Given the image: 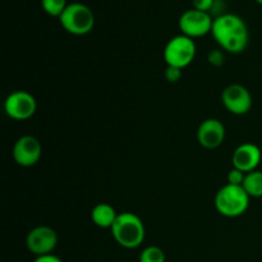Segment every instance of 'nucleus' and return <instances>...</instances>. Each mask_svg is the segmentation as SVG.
Listing matches in <instances>:
<instances>
[{"label":"nucleus","mask_w":262,"mask_h":262,"mask_svg":"<svg viewBox=\"0 0 262 262\" xmlns=\"http://www.w3.org/2000/svg\"><path fill=\"white\" fill-rule=\"evenodd\" d=\"M211 35L223 50L232 54L245 51L250 41L247 25L239 15L233 13H225L215 18Z\"/></svg>","instance_id":"nucleus-1"},{"label":"nucleus","mask_w":262,"mask_h":262,"mask_svg":"<svg viewBox=\"0 0 262 262\" xmlns=\"http://www.w3.org/2000/svg\"><path fill=\"white\" fill-rule=\"evenodd\" d=\"M110 230L118 245L128 250L140 247L145 241V224L140 216L133 212L118 214L117 220Z\"/></svg>","instance_id":"nucleus-2"},{"label":"nucleus","mask_w":262,"mask_h":262,"mask_svg":"<svg viewBox=\"0 0 262 262\" xmlns=\"http://www.w3.org/2000/svg\"><path fill=\"white\" fill-rule=\"evenodd\" d=\"M250 199L242 186L225 184L215 196V207L223 216L237 217L247 211Z\"/></svg>","instance_id":"nucleus-3"},{"label":"nucleus","mask_w":262,"mask_h":262,"mask_svg":"<svg viewBox=\"0 0 262 262\" xmlns=\"http://www.w3.org/2000/svg\"><path fill=\"white\" fill-rule=\"evenodd\" d=\"M60 25L67 32L76 36L87 35L95 26V14L90 7L82 3L68 4L59 17Z\"/></svg>","instance_id":"nucleus-4"},{"label":"nucleus","mask_w":262,"mask_h":262,"mask_svg":"<svg viewBox=\"0 0 262 262\" xmlns=\"http://www.w3.org/2000/svg\"><path fill=\"white\" fill-rule=\"evenodd\" d=\"M196 56V43L191 37L178 35L170 38L164 49V60L166 66L184 69Z\"/></svg>","instance_id":"nucleus-5"},{"label":"nucleus","mask_w":262,"mask_h":262,"mask_svg":"<svg viewBox=\"0 0 262 262\" xmlns=\"http://www.w3.org/2000/svg\"><path fill=\"white\" fill-rule=\"evenodd\" d=\"M214 19L210 13L201 12L194 8L186 10L179 18V30L182 35L187 37L196 38L211 33Z\"/></svg>","instance_id":"nucleus-6"},{"label":"nucleus","mask_w":262,"mask_h":262,"mask_svg":"<svg viewBox=\"0 0 262 262\" xmlns=\"http://www.w3.org/2000/svg\"><path fill=\"white\" fill-rule=\"evenodd\" d=\"M37 109L35 97L27 91H14L5 99L4 110L9 118L14 120H27Z\"/></svg>","instance_id":"nucleus-7"},{"label":"nucleus","mask_w":262,"mask_h":262,"mask_svg":"<svg viewBox=\"0 0 262 262\" xmlns=\"http://www.w3.org/2000/svg\"><path fill=\"white\" fill-rule=\"evenodd\" d=\"M58 245V234L55 230L46 225H40L31 230L26 238V246L33 255H50Z\"/></svg>","instance_id":"nucleus-8"},{"label":"nucleus","mask_w":262,"mask_h":262,"mask_svg":"<svg viewBox=\"0 0 262 262\" xmlns=\"http://www.w3.org/2000/svg\"><path fill=\"white\" fill-rule=\"evenodd\" d=\"M223 105L228 112L235 115H245L252 107V96L245 86L238 83L225 87L222 94Z\"/></svg>","instance_id":"nucleus-9"},{"label":"nucleus","mask_w":262,"mask_h":262,"mask_svg":"<svg viewBox=\"0 0 262 262\" xmlns=\"http://www.w3.org/2000/svg\"><path fill=\"white\" fill-rule=\"evenodd\" d=\"M42 154L40 141L33 136H22L18 138L13 147V158L15 163L25 168H30L38 163Z\"/></svg>","instance_id":"nucleus-10"},{"label":"nucleus","mask_w":262,"mask_h":262,"mask_svg":"<svg viewBox=\"0 0 262 262\" xmlns=\"http://www.w3.org/2000/svg\"><path fill=\"white\" fill-rule=\"evenodd\" d=\"M262 154L258 146L255 143L246 142L238 146L232 156L233 168L239 169L243 173H251L257 170L258 164L261 163Z\"/></svg>","instance_id":"nucleus-11"},{"label":"nucleus","mask_w":262,"mask_h":262,"mask_svg":"<svg viewBox=\"0 0 262 262\" xmlns=\"http://www.w3.org/2000/svg\"><path fill=\"white\" fill-rule=\"evenodd\" d=\"M197 140L205 148H217L225 140V127L220 120L210 118L200 124L197 130Z\"/></svg>","instance_id":"nucleus-12"},{"label":"nucleus","mask_w":262,"mask_h":262,"mask_svg":"<svg viewBox=\"0 0 262 262\" xmlns=\"http://www.w3.org/2000/svg\"><path fill=\"white\" fill-rule=\"evenodd\" d=\"M118 214L114 207L109 204H99L92 209L91 219L94 224L104 229H112L113 224L117 220Z\"/></svg>","instance_id":"nucleus-13"},{"label":"nucleus","mask_w":262,"mask_h":262,"mask_svg":"<svg viewBox=\"0 0 262 262\" xmlns=\"http://www.w3.org/2000/svg\"><path fill=\"white\" fill-rule=\"evenodd\" d=\"M242 187L250 197H262V171L253 170L246 174Z\"/></svg>","instance_id":"nucleus-14"},{"label":"nucleus","mask_w":262,"mask_h":262,"mask_svg":"<svg viewBox=\"0 0 262 262\" xmlns=\"http://www.w3.org/2000/svg\"><path fill=\"white\" fill-rule=\"evenodd\" d=\"M41 5L49 15L59 18L68 7V3L67 0H41Z\"/></svg>","instance_id":"nucleus-15"},{"label":"nucleus","mask_w":262,"mask_h":262,"mask_svg":"<svg viewBox=\"0 0 262 262\" xmlns=\"http://www.w3.org/2000/svg\"><path fill=\"white\" fill-rule=\"evenodd\" d=\"M140 262H165V253L160 247L150 246L141 252Z\"/></svg>","instance_id":"nucleus-16"},{"label":"nucleus","mask_w":262,"mask_h":262,"mask_svg":"<svg viewBox=\"0 0 262 262\" xmlns=\"http://www.w3.org/2000/svg\"><path fill=\"white\" fill-rule=\"evenodd\" d=\"M245 178L246 173H243L239 169L233 168L228 173V184H232V186H242L243 182H245Z\"/></svg>","instance_id":"nucleus-17"},{"label":"nucleus","mask_w":262,"mask_h":262,"mask_svg":"<svg viewBox=\"0 0 262 262\" xmlns=\"http://www.w3.org/2000/svg\"><path fill=\"white\" fill-rule=\"evenodd\" d=\"M182 71H183V69L168 66L166 67L164 76H165L166 81L168 82H170V83H176V82H178L179 79L182 78Z\"/></svg>","instance_id":"nucleus-18"},{"label":"nucleus","mask_w":262,"mask_h":262,"mask_svg":"<svg viewBox=\"0 0 262 262\" xmlns=\"http://www.w3.org/2000/svg\"><path fill=\"white\" fill-rule=\"evenodd\" d=\"M192 3H193L194 9L209 13L211 8L214 7L215 0H192Z\"/></svg>","instance_id":"nucleus-19"},{"label":"nucleus","mask_w":262,"mask_h":262,"mask_svg":"<svg viewBox=\"0 0 262 262\" xmlns=\"http://www.w3.org/2000/svg\"><path fill=\"white\" fill-rule=\"evenodd\" d=\"M209 61L212 66H222V64L224 63V56H223L222 51L212 50L211 53L209 54Z\"/></svg>","instance_id":"nucleus-20"},{"label":"nucleus","mask_w":262,"mask_h":262,"mask_svg":"<svg viewBox=\"0 0 262 262\" xmlns=\"http://www.w3.org/2000/svg\"><path fill=\"white\" fill-rule=\"evenodd\" d=\"M33 262H63L58 256L55 255H43V256H38Z\"/></svg>","instance_id":"nucleus-21"},{"label":"nucleus","mask_w":262,"mask_h":262,"mask_svg":"<svg viewBox=\"0 0 262 262\" xmlns=\"http://www.w3.org/2000/svg\"><path fill=\"white\" fill-rule=\"evenodd\" d=\"M256 3H258V4H261L262 5V0H255Z\"/></svg>","instance_id":"nucleus-22"}]
</instances>
